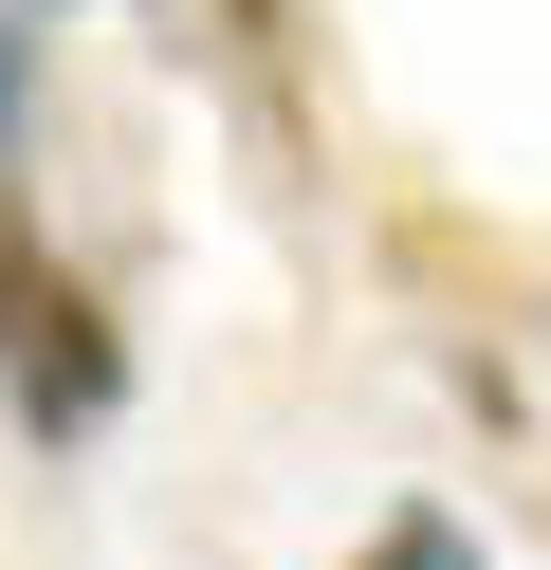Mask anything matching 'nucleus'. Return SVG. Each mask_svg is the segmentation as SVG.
<instances>
[{
	"instance_id": "nucleus-1",
	"label": "nucleus",
	"mask_w": 551,
	"mask_h": 570,
	"mask_svg": "<svg viewBox=\"0 0 551 570\" xmlns=\"http://www.w3.org/2000/svg\"><path fill=\"white\" fill-rule=\"evenodd\" d=\"M0 405H19L37 442H92V423L129 405V313H110L73 258H37V295H19V350H0Z\"/></svg>"
},
{
	"instance_id": "nucleus-2",
	"label": "nucleus",
	"mask_w": 551,
	"mask_h": 570,
	"mask_svg": "<svg viewBox=\"0 0 551 570\" xmlns=\"http://www.w3.org/2000/svg\"><path fill=\"white\" fill-rule=\"evenodd\" d=\"M166 56H203L220 92H239L257 148H313V0H166L147 19Z\"/></svg>"
},
{
	"instance_id": "nucleus-3",
	"label": "nucleus",
	"mask_w": 551,
	"mask_h": 570,
	"mask_svg": "<svg viewBox=\"0 0 551 570\" xmlns=\"http://www.w3.org/2000/svg\"><path fill=\"white\" fill-rule=\"evenodd\" d=\"M350 570H496V552H478V515H460V497H386Z\"/></svg>"
},
{
	"instance_id": "nucleus-4",
	"label": "nucleus",
	"mask_w": 551,
	"mask_h": 570,
	"mask_svg": "<svg viewBox=\"0 0 551 570\" xmlns=\"http://www.w3.org/2000/svg\"><path fill=\"white\" fill-rule=\"evenodd\" d=\"M37 258H56V239H37V203L0 185V350H19V295H37Z\"/></svg>"
},
{
	"instance_id": "nucleus-5",
	"label": "nucleus",
	"mask_w": 551,
	"mask_h": 570,
	"mask_svg": "<svg viewBox=\"0 0 551 570\" xmlns=\"http://www.w3.org/2000/svg\"><path fill=\"white\" fill-rule=\"evenodd\" d=\"M19 111H37V19L0 0V166H19Z\"/></svg>"
},
{
	"instance_id": "nucleus-6",
	"label": "nucleus",
	"mask_w": 551,
	"mask_h": 570,
	"mask_svg": "<svg viewBox=\"0 0 551 570\" xmlns=\"http://www.w3.org/2000/svg\"><path fill=\"white\" fill-rule=\"evenodd\" d=\"M19 19H73V0H19ZM147 19H166V0H147Z\"/></svg>"
}]
</instances>
